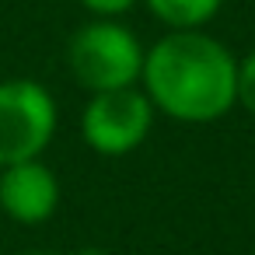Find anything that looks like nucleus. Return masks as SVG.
<instances>
[{"mask_svg": "<svg viewBox=\"0 0 255 255\" xmlns=\"http://www.w3.org/2000/svg\"><path fill=\"white\" fill-rule=\"evenodd\" d=\"M60 206V178L42 161H18L0 168V213H7L21 227L46 224Z\"/></svg>", "mask_w": 255, "mask_h": 255, "instance_id": "39448f33", "label": "nucleus"}, {"mask_svg": "<svg viewBox=\"0 0 255 255\" xmlns=\"http://www.w3.org/2000/svg\"><path fill=\"white\" fill-rule=\"evenodd\" d=\"M154 126V105L143 88L98 91L81 109V140L102 157L133 154Z\"/></svg>", "mask_w": 255, "mask_h": 255, "instance_id": "20e7f679", "label": "nucleus"}, {"mask_svg": "<svg viewBox=\"0 0 255 255\" xmlns=\"http://www.w3.org/2000/svg\"><path fill=\"white\" fill-rule=\"evenodd\" d=\"M56 133V102L32 77L0 81V168L42 157Z\"/></svg>", "mask_w": 255, "mask_h": 255, "instance_id": "7ed1b4c3", "label": "nucleus"}, {"mask_svg": "<svg viewBox=\"0 0 255 255\" xmlns=\"http://www.w3.org/2000/svg\"><path fill=\"white\" fill-rule=\"evenodd\" d=\"M140 88L154 112L206 126L238 105V56L203 28H175L147 49Z\"/></svg>", "mask_w": 255, "mask_h": 255, "instance_id": "f257e3e1", "label": "nucleus"}, {"mask_svg": "<svg viewBox=\"0 0 255 255\" xmlns=\"http://www.w3.org/2000/svg\"><path fill=\"white\" fill-rule=\"evenodd\" d=\"M238 105L255 116V49L238 60Z\"/></svg>", "mask_w": 255, "mask_h": 255, "instance_id": "0eeeda50", "label": "nucleus"}, {"mask_svg": "<svg viewBox=\"0 0 255 255\" xmlns=\"http://www.w3.org/2000/svg\"><path fill=\"white\" fill-rule=\"evenodd\" d=\"M143 56L147 49L136 32H129L116 18H95L81 25L67 46V67L88 95L136 88L143 74Z\"/></svg>", "mask_w": 255, "mask_h": 255, "instance_id": "f03ea898", "label": "nucleus"}, {"mask_svg": "<svg viewBox=\"0 0 255 255\" xmlns=\"http://www.w3.org/2000/svg\"><path fill=\"white\" fill-rule=\"evenodd\" d=\"M77 4H81L88 14H95V18H119V14L133 11L140 0H77Z\"/></svg>", "mask_w": 255, "mask_h": 255, "instance_id": "6e6552de", "label": "nucleus"}, {"mask_svg": "<svg viewBox=\"0 0 255 255\" xmlns=\"http://www.w3.org/2000/svg\"><path fill=\"white\" fill-rule=\"evenodd\" d=\"M143 4L161 25H168L175 32V28H203V25H210L224 0H143Z\"/></svg>", "mask_w": 255, "mask_h": 255, "instance_id": "423d86ee", "label": "nucleus"}, {"mask_svg": "<svg viewBox=\"0 0 255 255\" xmlns=\"http://www.w3.org/2000/svg\"><path fill=\"white\" fill-rule=\"evenodd\" d=\"M21 255H53V252H21Z\"/></svg>", "mask_w": 255, "mask_h": 255, "instance_id": "9d476101", "label": "nucleus"}, {"mask_svg": "<svg viewBox=\"0 0 255 255\" xmlns=\"http://www.w3.org/2000/svg\"><path fill=\"white\" fill-rule=\"evenodd\" d=\"M77 255H105V252H102V248H81Z\"/></svg>", "mask_w": 255, "mask_h": 255, "instance_id": "1a4fd4ad", "label": "nucleus"}]
</instances>
